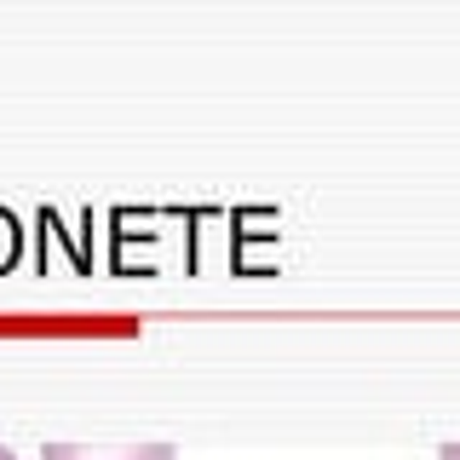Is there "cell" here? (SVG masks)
Listing matches in <instances>:
<instances>
[{
    "label": "cell",
    "instance_id": "7a4b0ae2",
    "mask_svg": "<svg viewBox=\"0 0 460 460\" xmlns=\"http://www.w3.org/2000/svg\"><path fill=\"white\" fill-rule=\"evenodd\" d=\"M438 460H460V443H443V449H438Z\"/></svg>",
    "mask_w": 460,
    "mask_h": 460
},
{
    "label": "cell",
    "instance_id": "3957f363",
    "mask_svg": "<svg viewBox=\"0 0 460 460\" xmlns=\"http://www.w3.org/2000/svg\"><path fill=\"white\" fill-rule=\"evenodd\" d=\"M0 460H18V455H12V449H6V443H0Z\"/></svg>",
    "mask_w": 460,
    "mask_h": 460
},
{
    "label": "cell",
    "instance_id": "6da1fadb",
    "mask_svg": "<svg viewBox=\"0 0 460 460\" xmlns=\"http://www.w3.org/2000/svg\"><path fill=\"white\" fill-rule=\"evenodd\" d=\"M40 460H172V443H121V449H86V443H47Z\"/></svg>",
    "mask_w": 460,
    "mask_h": 460
}]
</instances>
